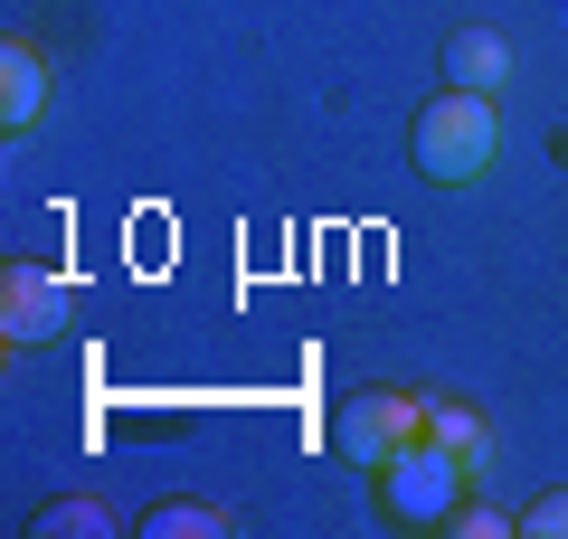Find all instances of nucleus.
I'll return each mask as SVG.
<instances>
[{
    "instance_id": "obj_4",
    "label": "nucleus",
    "mask_w": 568,
    "mask_h": 539,
    "mask_svg": "<svg viewBox=\"0 0 568 539\" xmlns=\"http://www.w3.org/2000/svg\"><path fill=\"white\" fill-rule=\"evenodd\" d=\"M0 322H10V340H48L67 322V284L39 275V265H20V275L0 284Z\"/></svg>"
},
{
    "instance_id": "obj_3",
    "label": "nucleus",
    "mask_w": 568,
    "mask_h": 539,
    "mask_svg": "<svg viewBox=\"0 0 568 539\" xmlns=\"http://www.w3.org/2000/svg\"><path fill=\"white\" fill-rule=\"evenodd\" d=\"M426 436V398H407V388H361V398L342 407V426H332V445H342L351 464H369L379 474L398 445H417Z\"/></svg>"
},
{
    "instance_id": "obj_7",
    "label": "nucleus",
    "mask_w": 568,
    "mask_h": 539,
    "mask_svg": "<svg viewBox=\"0 0 568 539\" xmlns=\"http://www.w3.org/2000/svg\"><path fill=\"white\" fill-rule=\"evenodd\" d=\"M426 436L436 445H455V455L484 474V426H474V407H446V398H426Z\"/></svg>"
},
{
    "instance_id": "obj_6",
    "label": "nucleus",
    "mask_w": 568,
    "mask_h": 539,
    "mask_svg": "<svg viewBox=\"0 0 568 539\" xmlns=\"http://www.w3.org/2000/svg\"><path fill=\"white\" fill-rule=\"evenodd\" d=\"M446 77L474 85V95H503V77H511L503 29H455V39H446Z\"/></svg>"
},
{
    "instance_id": "obj_5",
    "label": "nucleus",
    "mask_w": 568,
    "mask_h": 539,
    "mask_svg": "<svg viewBox=\"0 0 568 539\" xmlns=\"http://www.w3.org/2000/svg\"><path fill=\"white\" fill-rule=\"evenodd\" d=\"M39 114H48V58H39L29 39H10V48H0V123L29 133Z\"/></svg>"
},
{
    "instance_id": "obj_9",
    "label": "nucleus",
    "mask_w": 568,
    "mask_h": 539,
    "mask_svg": "<svg viewBox=\"0 0 568 539\" xmlns=\"http://www.w3.org/2000/svg\"><path fill=\"white\" fill-rule=\"evenodd\" d=\"M530 539H568V492H540L530 501V520H521Z\"/></svg>"
},
{
    "instance_id": "obj_2",
    "label": "nucleus",
    "mask_w": 568,
    "mask_h": 539,
    "mask_svg": "<svg viewBox=\"0 0 568 539\" xmlns=\"http://www.w3.org/2000/svg\"><path fill=\"white\" fill-rule=\"evenodd\" d=\"M465 474H474V464L455 455V445L417 436V445H398V455L379 464V501H388L398 520H455V501H465Z\"/></svg>"
},
{
    "instance_id": "obj_8",
    "label": "nucleus",
    "mask_w": 568,
    "mask_h": 539,
    "mask_svg": "<svg viewBox=\"0 0 568 539\" xmlns=\"http://www.w3.org/2000/svg\"><path fill=\"white\" fill-rule=\"evenodd\" d=\"M152 539H219V511H200V501H162V511H152Z\"/></svg>"
},
{
    "instance_id": "obj_1",
    "label": "nucleus",
    "mask_w": 568,
    "mask_h": 539,
    "mask_svg": "<svg viewBox=\"0 0 568 539\" xmlns=\"http://www.w3.org/2000/svg\"><path fill=\"white\" fill-rule=\"evenodd\" d=\"M493 152H503V104L474 95V85H446V95L417 114V171L436 180V190H474V180L493 171Z\"/></svg>"
},
{
    "instance_id": "obj_10",
    "label": "nucleus",
    "mask_w": 568,
    "mask_h": 539,
    "mask_svg": "<svg viewBox=\"0 0 568 539\" xmlns=\"http://www.w3.org/2000/svg\"><path fill=\"white\" fill-rule=\"evenodd\" d=\"M455 530H465V539H503V530H511V520H503V511H493V501H455Z\"/></svg>"
}]
</instances>
